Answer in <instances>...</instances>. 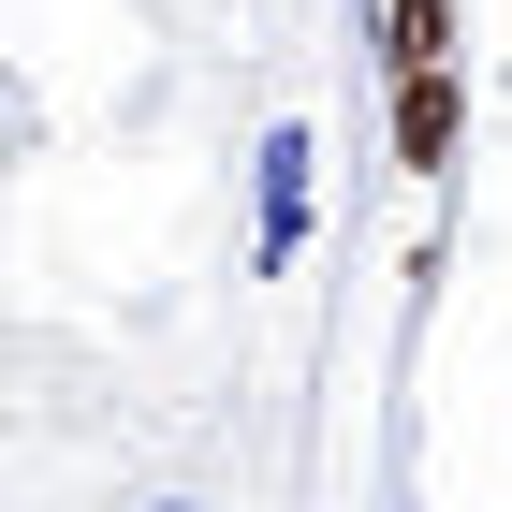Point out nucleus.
<instances>
[{
  "mask_svg": "<svg viewBox=\"0 0 512 512\" xmlns=\"http://www.w3.org/2000/svg\"><path fill=\"white\" fill-rule=\"evenodd\" d=\"M308 161H322L308 118H264V147H249V278H293V249H308Z\"/></svg>",
  "mask_w": 512,
  "mask_h": 512,
  "instance_id": "f257e3e1",
  "label": "nucleus"
},
{
  "mask_svg": "<svg viewBox=\"0 0 512 512\" xmlns=\"http://www.w3.org/2000/svg\"><path fill=\"white\" fill-rule=\"evenodd\" d=\"M381 118H395V176H454V147H469V74H381Z\"/></svg>",
  "mask_w": 512,
  "mask_h": 512,
  "instance_id": "f03ea898",
  "label": "nucleus"
},
{
  "mask_svg": "<svg viewBox=\"0 0 512 512\" xmlns=\"http://www.w3.org/2000/svg\"><path fill=\"white\" fill-rule=\"evenodd\" d=\"M454 30H469V0H366L381 74H454Z\"/></svg>",
  "mask_w": 512,
  "mask_h": 512,
  "instance_id": "7ed1b4c3",
  "label": "nucleus"
},
{
  "mask_svg": "<svg viewBox=\"0 0 512 512\" xmlns=\"http://www.w3.org/2000/svg\"><path fill=\"white\" fill-rule=\"evenodd\" d=\"M132 512H220V498H176V483H161V498H132Z\"/></svg>",
  "mask_w": 512,
  "mask_h": 512,
  "instance_id": "20e7f679",
  "label": "nucleus"
}]
</instances>
